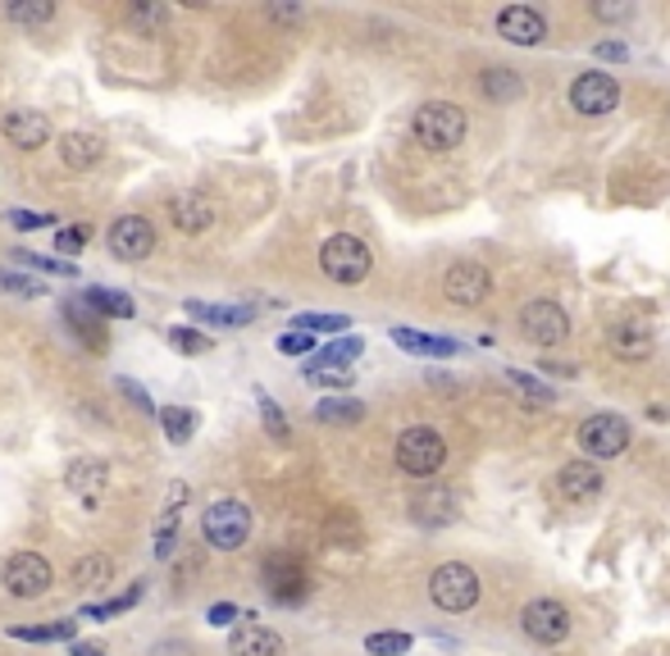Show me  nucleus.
Returning a JSON list of instances; mask_svg holds the SVG:
<instances>
[{"mask_svg":"<svg viewBox=\"0 0 670 656\" xmlns=\"http://www.w3.org/2000/svg\"><path fill=\"white\" fill-rule=\"evenodd\" d=\"M411 133L424 151H451V146L466 142V110L451 105V101H429V105L415 110Z\"/></svg>","mask_w":670,"mask_h":656,"instance_id":"f257e3e1","label":"nucleus"},{"mask_svg":"<svg viewBox=\"0 0 670 656\" xmlns=\"http://www.w3.org/2000/svg\"><path fill=\"white\" fill-rule=\"evenodd\" d=\"M447 460V443L443 433L429 429V424H415L398 437V470L411 475V479H429L438 475V465Z\"/></svg>","mask_w":670,"mask_h":656,"instance_id":"f03ea898","label":"nucleus"},{"mask_svg":"<svg viewBox=\"0 0 670 656\" xmlns=\"http://www.w3.org/2000/svg\"><path fill=\"white\" fill-rule=\"evenodd\" d=\"M320 265H324V274L333 278V283H365L370 278V265H375V256H370V246H365L360 237H351V233H338V237H328L324 246H320Z\"/></svg>","mask_w":670,"mask_h":656,"instance_id":"7ed1b4c3","label":"nucleus"},{"mask_svg":"<svg viewBox=\"0 0 670 656\" xmlns=\"http://www.w3.org/2000/svg\"><path fill=\"white\" fill-rule=\"evenodd\" d=\"M260 583H265V592L279 607L306 602V592H311L306 566H301V556H292V552H269L265 566H260Z\"/></svg>","mask_w":670,"mask_h":656,"instance_id":"20e7f679","label":"nucleus"},{"mask_svg":"<svg viewBox=\"0 0 670 656\" xmlns=\"http://www.w3.org/2000/svg\"><path fill=\"white\" fill-rule=\"evenodd\" d=\"M429 598H434L438 611L461 615L479 602V575L470 566H461V560H447V566H438L429 575Z\"/></svg>","mask_w":670,"mask_h":656,"instance_id":"39448f33","label":"nucleus"},{"mask_svg":"<svg viewBox=\"0 0 670 656\" xmlns=\"http://www.w3.org/2000/svg\"><path fill=\"white\" fill-rule=\"evenodd\" d=\"M201 534H205V543L215 547V552H237L242 543H247V534H252V511H247V502H233V497L215 502V507L201 515Z\"/></svg>","mask_w":670,"mask_h":656,"instance_id":"423d86ee","label":"nucleus"},{"mask_svg":"<svg viewBox=\"0 0 670 656\" xmlns=\"http://www.w3.org/2000/svg\"><path fill=\"white\" fill-rule=\"evenodd\" d=\"M0 583H5L10 598H42V592L55 583V570H51V560L37 556V552H19L5 560V575H0Z\"/></svg>","mask_w":670,"mask_h":656,"instance_id":"0eeeda50","label":"nucleus"},{"mask_svg":"<svg viewBox=\"0 0 670 656\" xmlns=\"http://www.w3.org/2000/svg\"><path fill=\"white\" fill-rule=\"evenodd\" d=\"M574 437H580V447H584L589 460H612V456H621L629 447V424L621 415H589Z\"/></svg>","mask_w":670,"mask_h":656,"instance_id":"6e6552de","label":"nucleus"},{"mask_svg":"<svg viewBox=\"0 0 670 656\" xmlns=\"http://www.w3.org/2000/svg\"><path fill=\"white\" fill-rule=\"evenodd\" d=\"M521 333L534 342V347H557V342L570 337V320L557 301H529L521 310Z\"/></svg>","mask_w":670,"mask_h":656,"instance_id":"1a4fd4ad","label":"nucleus"},{"mask_svg":"<svg viewBox=\"0 0 670 656\" xmlns=\"http://www.w3.org/2000/svg\"><path fill=\"white\" fill-rule=\"evenodd\" d=\"M521 624H525V634H529L534 643L557 647V643H566V634H570V611H566L561 602H552V598H538V602H529V607L521 611Z\"/></svg>","mask_w":670,"mask_h":656,"instance_id":"9d476101","label":"nucleus"},{"mask_svg":"<svg viewBox=\"0 0 670 656\" xmlns=\"http://www.w3.org/2000/svg\"><path fill=\"white\" fill-rule=\"evenodd\" d=\"M105 242L119 260H146L150 252H156V229H150V219H142V214H124V219L110 224Z\"/></svg>","mask_w":670,"mask_h":656,"instance_id":"9b49d317","label":"nucleus"},{"mask_svg":"<svg viewBox=\"0 0 670 656\" xmlns=\"http://www.w3.org/2000/svg\"><path fill=\"white\" fill-rule=\"evenodd\" d=\"M616 101H621V87H616V78L612 74H580L570 82V105L580 110V114H612L616 110Z\"/></svg>","mask_w":670,"mask_h":656,"instance_id":"f8f14e48","label":"nucleus"},{"mask_svg":"<svg viewBox=\"0 0 670 656\" xmlns=\"http://www.w3.org/2000/svg\"><path fill=\"white\" fill-rule=\"evenodd\" d=\"M443 292H447L451 305H479L483 297L493 292V274L483 265H474V260H461V265H451L443 274Z\"/></svg>","mask_w":670,"mask_h":656,"instance_id":"ddd939ff","label":"nucleus"},{"mask_svg":"<svg viewBox=\"0 0 670 656\" xmlns=\"http://www.w3.org/2000/svg\"><path fill=\"white\" fill-rule=\"evenodd\" d=\"M0 133H5V142L19 151H37L51 142V119L42 110H10L5 123H0Z\"/></svg>","mask_w":670,"mask_h":656,"instance_id":"4468645a","label":"nucleus"},{"mask_svg":"<svg viewBox=\"0 0 670 656\" xmlns=\"http://www.w3.org/2000/svg\"><path fill=\"white\" fill-rule=\"evenodd\" d=\"M498 33L511 42V46H538L547 37V19L529 5H506L498 14Z\"/></svg>","mask_w":670,"mask_h":656,"instance_id":"2eb2a0df","label":"nucleus"},{"mask_svg":"<svg viewBox=\"0 0 670 656\" xmlns=\"http://www.w3.org/2000/svg\"><path fill=\"white\" fill-rule=\"evenodd\" d=\"M169 224L178 233H205L215 224V205H210L201 192H178L169 197Z\"/></svg>","mask_w":670,"mask_h":656,"instance_id":"dca6fc26","label":"nucleus"},{"mask_svg":"<svg viewBox=\"0 0 670 656\" xmlns=\"http://www.w3.org/2000/svg\"><path fill=\"white\" fill-rule=\"evenodd\" d=\"M557 488H561L566 502H593V497L602 492V475H598L593 460H570V465H561Z\"/></svg>","mask_w":670,"mask_h":656,"instance_id":"f3484780","label":"nucleus"},{"mask_svg":"<svg viewBox=\"0 0 670 656\" xmlns=\"http://www.w3.org/2000/svg\"><path fill=\"white\" fill-rule=\"evenodd\" d=\"M105 460H91V456H78L69 465V492L78 497L82 507H97L101 502V492H105Z\"/></svg>","mask_w":670,"mask_h":656,"instance_id":"a211bd4d","label":"nucleus"},{"mask_svg":"<svg viewBox=\"0 0 670 656\" xmlns=\"http://www.w3.org/2000/svg\"><path fill=\"white\" fill-rule=\"evenodd\" d=\"M228 652L233 656H283V638L265 630V624H237V630L228 634Z\"/></svg>","mask_w":670,"mask_h":656,"instance_id":"6ab92c4d","label":"nucleus"},{"mask_svg":"<svg viewBox=\"0 0 670 656\" xmlns=\"http://www.w3.org/2000/svg\"><path fill=\"white\" fill-rule=\"evenodd\" d=\"M392 342H398L402 352H415V356H434V360H447V356H456L461 347H456L451 337H429V333H415V329H406V324H398L392 329Z\"/></svg>","mask_w":670,"mask_h":656,"instance_id":"aec40b11","label":"nucleus"},{"mask_svg":"<svg viewBox=\"0 0 670 656\" xmlns=\"http://www.w3.org/2000/svg\"><path fill=\"white\" fill-rule=\"evenodd\" d=\"M606 342H612V352L621 360H648L652 356V333L644 324H616L612 333H606Z\"/></svg>","mask_w":670,"mask_h":656,"instance_id":"412c9836","label":"nucleus"},{"mask_svg":"<svg viewBox=\"0 0 670 656\" xmlns=\"http://www.w3.org/2000/svg\"><path fill=\"white\" fill-rule=\"evenodd\" d=\"M411 515H415L420 524L438 529V524H447V520L456 515V497H451L447 488H429V492H420L415 502H411Z\"/></svg>","mask_w":670,"mask_h":656,"instance_id":"4be33fe9","label":"nucleus"},{"mask_svg":"<svg viewBox=\"0 0 670 656\" xmlns=\"http://www.w3.org/2000/svg\"><path fill=\"white\" fill-rule=\"evenodd\" d=\"M188 315L201 324H220V329H242L256 320V305H205V301H188Z\"/></svg>","mask_w":670,"mask_h":656,"instance_id":"5701e85b","label":"nucleus"},{"mask_svg":"<svg viewBox=\"0 0 670 656\" xmlns=\"http://www.w3.org/2000/svg\"><path fill=\"white\" fill-rule=\"evenodd\" d=\"M59 155H65L69 169H91V165H101L105 142L91 137V133H65V142H59Z\"/></svg>","mask_w":670,"mask_h":656,"instance_id":"b1692460","label":"nucleus"},{"mask_svg":"<svg viewBox=\"0 0 670 656\" xmlns=\"http://www.w3.org/2000/svg\"><path fill=\"white\" fill-rule=\"evenodd\" d=\"M65 315L74 320V329H78V337L87 342V347H105V324H101V315L87 301H69Z\"/></svg>","mask_w":670,"mask_h":656,"instance_id":"393cba45","label":"nucleus"},{"mask_svg":"<svg viewBox=\"0 0 670 656\" xmlns=\"http://www.w3.org/2000/svg\"><path fill=\"white\" fill-rule=\"evenodd\" d=\"M87 305L97 310V315H110V320H133V315H137L133 297L114 292V288H91V292H87Z\"/></svg>","mask_w":670,"mask_h":656,"instance_id":"a878e982","label":"nucleus"},{"mask_svg":"<svg viewBox=\"0 0 670 656\" xmlns=\"http://www.w3.org/2000/svg\"><path fill=\"white\" fill-rule=\"evenodd\" d=\"M479 87H483V97H489V101H515V97H525V82H521V74H511V69H493V74H483V78H479Z\"/></svg>","mask_w":670,"mask_h":656,"instance_id":"bb28decb","label":"nucleus"},{"mask_svg":"<svg viewBox=\"0 0 670 656\" xmlns=\"http://www.w3.org/2000/svg\"><path fill=\"white\" fill-rule=\"evenodd\" d=\"M315 420L320 424H360L365 420V405L351 401V397H333V401H320L315 405Z\"/></svg>","mask_w":670,"mask_h":656,"instance_id":"cd10ccee","label":"nucleus"},{"mask_svg":"<svg viewBox=\"0 0 670 656\" xmlns=\"http://www.w3.org/2000/svg\"><path fill=\"white\" fill-rule=\"evenodd\" d=\"M160 424L169 433V443H192V433H197V415L188 411V405H169V411H160Z\"/></svg>","mask_w":670,"mask_h":656,"instance_id":"c85d7f7f","label":"nucleus"},{"mask_svg":"<svg viewBox=\"0 0 670 656\" xmlns=\"http://www.w3.org/2000/svg\"><path fill=\"white\" fill-rule=\"evenodd\" d=\"M351 365H320V360H311L306 365V383H315V388H351Z\"/></svg>","mask_w":670,"mask_h":656,"instance_id":"c756f323","label":"nucleus"},{"mask_svg":"<svg viewBox=\"0 0 670 656\" xmlns=\"http://www.w3.org/2000/svg\"><path fill=\"white\" fill-rule=\"evenodd\" d=\"M78 624L74 620H55V624H33V630H10L14 638H27V643H69Z\"/></svg>","mask_w":670,"mask_h":656,"instance_id":"7c9ffc66","label":"nucleus"},{"mask_svg":"<svg viewBox=\"0 0 670 656\" xmlns=\"http://www.w3.org/2000/svg\"><path fill=\"white\" fill-rule=\"evenodd\" d=\"M292 329L297 333H343V329H351V320L347 315H320V310H306V315L292 320Z\"/></svg>","mask_w":670,"mask_h":656,"instance_id":"2f4dec72","label":"nucleus"},{"mask_svg":"<svg viewBox=\"0 0 670 656\" xmlns=\"http://www.w3.org/2000/svg\"><path fill=\"white\" fill-rule=\"evenodd\" d=\"M142 592H146V588H142V583H133L129 592H119V598H110V602H101V607H87L82 615H87V620H105V615H124V611H133V607L142 602Z\"/></svg>","mask_w":670,"mask_h":656,"instance_id":"473e14b6","label":"nucleus"},{"mask_svg":"<svg viewBox=\"0 0 670 656\" xmlns=\"http://www.w3.org/2000/svg\"><path fill=\"white\" fill-rule=\"evenodd\" d=\"M365 652H370V656H406L411 652V634H398V630L370 634V638H365Z\"/></svg>","mask_w":670,"mask_h":656,"instance_id":"72a5a7b5","label":"nucleus"},{"mask_svg":"<svg viewBox=\"0 0 670 656\" xmlns=\"http://www.w3.org/2000/svg\"><path fill=\"white\" fill-rule=\"evenodd\" d=\"M105 579H110V556H82V560H78L74 583L97 588V583H105Z\"/></svg>","mask_w":670,"mask_h":656,"instance_id":"f704fd0d","label":"nucleus"},{"mask_svg":"<svg viewBox=\"0 0 670 656\" xmlns=\"http://www.w3.org/2000/svg\"><path fill=\"white\" fill-rule=\"evenodd\" d=\"M256 401H260V415H265V429H269V437H288V420H283V411H279V401H273L265 388H256Z\"/></svg>","mask_w":670,"mask_h":656,"instance_id":"c9c22d12","label":"nucleus"},{"mask_svg":"<svg viewBox=\"0 0 670 656\" xmlns=\"http://www.w3.org/2000/svg\"><path fill=\"white\" fill-rule=\"evenodd\" d=\"M360 352H365L360 337H338V342H333V347H324L315 360H320V365H347V360H356Z\"/></svg>","mask_w":670,"mask_h":656,"instance_id":"e433bc0d","label":"nucleus"},{"mask_svg":"<svg viewBox=\"0 0 670 656\" xmlns=\"http://www.w3.org/2000/svg\"><path fill=\"white\" fill-rule=\"evenodd\" d=\"M0 292H10V297H42L46 288L37 283V278H23V274L0 269Z\"/></svg>","mask_w":670,"mask_h":656,"instance_id":"4c0bfd02","label":"nucleus"},{"mask_svg":"<svg viewBox=\"0 0 670 656\" xmlns=\"http://www.w3.org/2000/svg\"><path fill=\"white\" fill-rule=\"evenodd\" d=\"M14 265H33V269H46V274H65V278H74V265L69 260H51V256H37V252H14Z\"/></svg>","mask_w":670,"mask_h":656,"instance_id":"58836bf2","label":"nucleus"},{"mask_svg":"<svg viewBox=\"0 0 670 656\" xmlns=\"http://www.w3.org/2000/svg\"><path fill=\"white\" fill-rule=\"evenodd\" d=\"M174 543H178V511H165V520L156 529V556L169 560L174 556Z\"/></svg>","mask_w":670,"mask_h":656,"instance_id":"ea45409f","label":"nucleus"},{"mask_svg":"<svg viewBox=\"0 0 670 656\" xmlns=\"http://www.w3.org/2000/svg\"><path fill=\"white\" fill-rule=\"evenodd\" d=\"M10 19L14 23H27V27H33V23H51L55 19V5H46V0H37V5H23V0H19V5H10Z\"/></svg>","mask_w":670,"mask_h":656,"instance_id":"a19ab883","label":"nucleus"},{"mask_svg":"<svg viewBox=\"0 0 670 656\" xmlns=\"http://www.w3.org/2000/svg\"><path fill=\"white\" fill-rule=\"evenodd\" d=\"M169 342H174L178 352H188V356H201V352L210 347V337L197 333V329H169Z\"/></svg>","mask_w":670,"mask_h":656,"instance_id":"79ce46f5","label":"nucleus"},{"mask_svg":"<svg viewBox=\"0 0 670 656\" xmlns=\"http://www.w3.org/2000/svg\"><path fill=\"white\" fill-rule=\"evenodd\" d=\"M169 19V10H160V5H137L133 14H129V23L137 27V33H150V27H160Z\"/></svg>","mask_w":670,"mask_h":656,"instance_id":"37998d69","label":"nucleus"},{"mask_svg":"<svg viewBox=\"0 0 670 656\" xmlns=\"http://www.w3.org/2000/svg\"><path fill=\"white\" fill-rule=\"evenodd\" d=\"M87 237H91V229H59V233H55V246H59V256H78Z\"/></svg>","mask_w":670,"mask_h":656,"instance_id":"c03bdc74","label":"nucleus"},{"mask_svg":"<svg viewBox=\"0 0 670 656\" xmlns=\"http://www.w3.org/2000/svg\"><path fill=\"white\" fill-rule=\"evenodd\" d=\"M55 214H42V210H10V224L14 229H51Z\"/></svg>","mask_w":670,"mask_h":656,"instance_id":"a18cd8bd","label":"nucleus"},{"mask_svg":"<svg viewBox=\"0 0 670 656\" xmlns=\"http://www.w3.org/2000/svg\"><path fill=\"white\" fill-rule=\"evenodd\" d=\"M511 383H515V388H521V392H525V397H529L534 405H547V401H557V397H552V392H547L543 383H534V379H525V374H511Z\"/></svg>","mask_w":670,"mask_h":656,"instance_id":"49530a36","label":"nucleus"},{"mask_svg":"<svg viewBox=\"0 0 670 656\" xmlns=\"http://www.w3.org/2000/svg\"><path fill=\"white\" fill-rule=\"evenodd\" d=\"M119 392H124L133 405H137V411L142 415H156V405H150V397H146V388H137L133 379H119Z\"/></svg>","mask_w":670,"mask_h":656,"instance_id":"de8ad7c7","label":"nucleus"},{"mask_svg":"<svg viewBox=\"0 0 670 656\" xmlns=\"http://www.w3.org/2000/svg\"><path fill=\"white\" fill-rule=\"evenodd\" d=\"M279 352L283 356H306L311 352V333H283L279 337Z\"/></svg>","mask_w":670,"mask_h":656,"instance_id":"09e8293b","label":"nucleus"},{"mask_svg":"<svg viewBox=\"0 0 670 656\" xmlns=\"http://www.w3.org/2000/svg\"><path fill=\"white\" fill-rule=\"evenodd\" d=\"M593 14H598L602 23H616V19H629L634 5H593Z\"/></svg>","mask_w":670,"mask_h":656,"instance_id":"8fccbe9b","label":"nucleus"},{"mask_svg":"<svg viewBox=\"0 0 670 656\" xmlns=\"http://www.w3.org/2000/svg\"><path fill=\"white\" fill-rule=\"evenodd\" d=\"M593 55H598V59H629V46H625V42H602Z\"/></svg>","mask_w":670,"mask_h":656,"instance_id":"3c124183","label":"nucleus"},{"mask_svg":"<svg viewBox=\"0 0 670 656\" xmlns=\"http://www.w3.org/2000/svg\"><path fill=\"white\" fill-rule=\"evenodd\" d=\"M150 656H192V647L188 643H156V647H150Z\"/></svg>","mask_w":670,"mask_h":656,"instance_id":"603ef678","label":"nucleus"},{"mask_svg":"<svg viewBox=\"0 0 670 656\" xmlns=\"http://www.w3.org/2000/svg\"><path fill=\"white\" fill-rule=\"evenodd\" d=\"M228 620H237V607H233V602L210 607V624H228Z\"/></svg>","mask_w":670,"mask_h":656,"instance_id":"864d4df0","label":"nucleus"},{"mask_svg":"<svg viewBox=\"0 0 670 656\" xmlns=\"http://www.w3.org/2000/svg\"><path fill=\"white\" fill-rule=\"evenodd\" d=\"M269 19H279V23H297V19H301V10H297V5H273V10H269Z\"/></svg>","mask_w":670,"mask_h":656,"instance_id":"5fc2aeb1","label":"nucleus"},{"mask_svg":"<svg viewBox=\"0 0 670 656\" xmlns=\"http://www.w3.org/2000/svg\"><path fill=\"white\" fill-rule=\"evenodd\" d=\"M74 656H105L97 643H74Z\"/></svg>","mask_w":670,"mask_h":656,"instance_id":"6e6d98bb","label":"nucleus"}]
</instances>
